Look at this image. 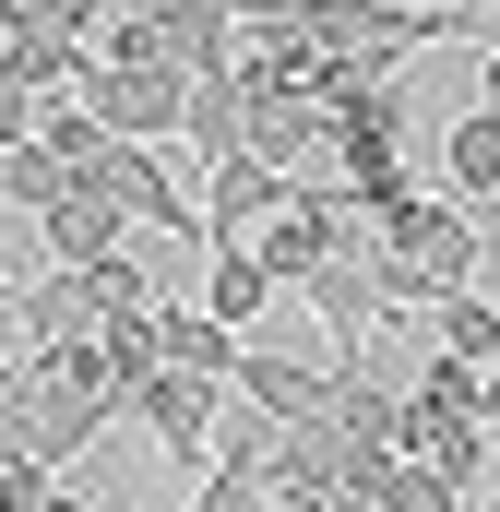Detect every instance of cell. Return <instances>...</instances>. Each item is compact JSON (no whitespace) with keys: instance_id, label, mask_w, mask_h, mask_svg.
Segmentation results:
<instances>
[{"instance_id":"cell-26","label":"cell","mask_w":500,"mask_h":512,"mask_svg":"<svg viewBox=\"0 0 500 512\" xmlns=\"http://www.w3.org/2000/svg\"><path fill=\"white\" fill-rule=\"evenodd\" d=\"M36 512H96V501H84L72 477H48V489H36Z\"/></svg>"},{"instance_id":"cell-25","label":"cell","mask_w":500,"mask_h":512,"mask_svg":"<svg viewBox=\"0 0 500 512\" xmlns=\"http://www.w3.org/2000/svg\"><path fill=\"white\" fill-rule=\"evenodd\" d=\"M0 36H48V0H0Z\"/></svg>"},{"instance_id":"cell-2","label":"cell","mask_w":500,"mask_h":512,"mask_svg":"<svg viewBox=\"0 0 500 512\" xmlns=\"http://www.w3.org/2000/svg\"><path fill=\"white\" fill-rule=\"evenodd\" d=\"M84 179H96V191L131 215V239H143V227H155V239H203V191L167 167V143H108Z\"/></svg>"},{"instance_id":"cell-27","label":"cell","mask_w":500,"mask_h":512,"mask_svg":"<svg viewBox=\"0 0 500 512\" xmlns=\"http://www.w3.org/2000/svg\"><path fill=\"white\" fill-rule=\"evenodd\" d=\"M477 108H489V120H500V48H489V60H477Z\"/></svg>"},{"instance_id":"cell-8","label":"cell","mask_w":500,"mask_h":512,"mask_svg":"<svg viewBox=\"0 0 500 512\" xmlns=\"http://www.w3.org/2000/svg\"><path fill=\"white\" fill-rule=\"evenodd\" d=\"M155 358H167V370H191V382H215V393H239L250 334H227L203 298H155Z\"/></svg>"},{"instance_id":"cell-11","label":"cell","mask_w":500,"mask_h":512,"mask_svg":"<svg viewBox=\"0 0 500 512\" xmlns=\"http://www.w3.org/2000/svg\"><path fill=\"white\" fill-rule=\"evenodd\" d=\"M298 298L322 310V334H334V358H370V334L393 322V310H381V286H370V262H322V274H310Z\"/></svg>"},{"instance_id":"cell-6","label":"cell","mask_w":500,"mask_h":512,"mask_svg":"<svg viewBox=\"0 0 500 512\" xmlns=\"http://www.w3.org/2000/svg\"><path fill=\"white\" fill-rule=\"evenodd\" d=\"M239 84H250V143H239V155H262L274 179H310V167L334 155V120H322L310 96H274L262 72H239Z\"/></svg>"},{"instance_id":"cell-15","label":"cell","mask_w":500,"mask_h":512,"mask_svg":"<svg viewBox=\"0 0 500 512\" xmlns=\"http://www.w3.org/2000/svg\"><path fill=\"white\" fill-rule=\"evenodd\" d=\"M441 191H453V203H489V191H500V120H489V108L441 120Z\"/></svg>"},{"instance_id":"cell-31","label":"cell","mask_w":500,"mask_h":512,"mask_svg":"<svg viewBox=\"0 0 500 512\" xmlns=\"http://www.w3.org/2000/svg\"><path fill=\"white\" fill-rule=\"evenodd\" d=\"M250 512H274V489H262V501H250Z\"/></svg>"},{"instance_id":"cell-29","label":"cell","mask_w":500,"mask_h":512,"mask_svg":"<svg viewBox=\"0 0 500 512\" xmlns=\"http://www.w3.org/2000/svg\"><path fill=\"white\" fill-rule=\"evenodd\" d=\"M12 298H24V274H12V262H0V310H12Z\"/></svg>"},{"instance_id":"cell-24","label":"cell","mask_w":500,"mask_h":512,"mask_svg":"<svg viewBox=\"0 0 500 512\" xmlns=\"http://www.w3.org/2000/svg\"><path fill=\"white\" fill-rule=\"evenodd\" d=\"M36 120H48V96H36V84H12V72H0V155H12V143H36Z\"/></svg>"},{"instance_id":"cell-28","label":"cell","mask_w":500,"mask_h":512,"mask_svg":"<svg viewBox=\"0 0 500 512\" xmlns=\"http://www.w3.org/2000/svg\"><path fill=\"white\" fill-rule=\"evenodd\" d=\"M477 417H489V441H500V370H489V393H477Z\"/></svg>"},{"instance_id":"cell-16","label":"cell","mask_w":500,"mask_h":512,"mask_svg":"<svg viewBox=\"0 0 500 512\" xmlns=\"http://www.w3.org/2000/svg\"><path fill=\"white\" fill-rule=\"evenodd\" d=\"M334 429H358L393 453V429H405V382H381L370 358H334Z\"/></svg>"},{"instance_id":"cell-30","label":"cell","mask_w":500,"mask_h":512,"mask_svg":"<svg viewBox=\"0 0 500 512\" xmlns=\"http://www.w3.org/2000/svg\"><path fill=\"white\" fill-rule=\"evenodd\" d=\"M0 405H12V358H0Z\"/></svg>"},{"instance_id":"cell-7","label":"cell","mask_w":500,"mask_h":512,"mask_svg":"<svg viewBox=\"0 0 500 512\" xmlns=\"http://www.w3.org/2000/svg\"><path fill=\"white\" fill-rule=\"evenodd\" d=\"M36 239H48V274H96V262H120V251H131V215L96 191V179H72V191L36 215Z\"/></svg>"},{"instance_id":"cell-14","label":"cell","mask_w":500,"mask_h":512,"mask_svg":"<svg viewBox=\"0 0 500 512\" xmlns=\"http://www.w3.org/2000/svg\"><path fill=\"white\" fill-rule=\"evenodd\" d=\"M179 143H203V167H227V155L250 143V84H239V72H203V84H191V120H179Z\"/></svg>"},{"instance_id":"cell-19","label":"cell","mask_w":500,"mask_h":512,"mask_svg":"<svg viewBox=\"0 0 500 512\" xmlns=\"http://www.w3.org/2000/svg\"><path fill=\"white\" fill-rule=\"evenodd\" d=\"M322 120H334V143H405V131H417V108H405L393 84H370V96H334Z\"/></svg>"},{"instance_id":"cell-23","label":"cell","mask_w":500,"mask_h":512,"mask_svg":"<svg viewBox=\"0 0 500 512\" xmlns=\"http://www.w3.org/2000/svg\"><path fill=\"white\" fill-rule=\"evenodd\" d=\"M381 512H465V489H453L441 465H393V501Z\"/></svg>"},{"instance_id":"cell-9","label":"cell","mask_w":500,"mask_h":512,"mask_svg":"<svg viewBox=\"0 0 500 512\" xmlns=\"http://www.w3.org/2000/svg\"><path fill=\"white\" fill-rule=\"evenodd\" d=\"M286 191H298V179H274L262 155H227V167H203V251H227V239H250L262 215H286Z\"/></svg>"},{"instance_id":"cell-3","label":"cell","mask_w":500,"mask_h":512,"mask_svg":"<svg viewBox=\"0 0 500 512\" xmlns=\"http://www.w3.org/2000/svg\"><path fill=\"white\" fill-rule=\"evenodd\" d=\"M370 239H381V251H405L429 286H477V274H489L477 215H465V203H441V191H417V203H381V215H370Z\"/></svg>"},{"instance_id":"cell-10","label":"cell","mask_w":500,"mask_h":512,"mask_svg":"<svg viewBox=\"0 0 500 512\" xmlns=\"http://www.w3.org/2000/svg\"><path fill=\"white\" fill-rule=\"evenodd\" d=\"M239 393L274 417V429L334 417V370H322V358H286V346H262V334H250V358H239Z\"/></svg>"},{"instance_id":"cell-20","label":"cell","mask_w":500,"mask_h":512,"mask_svg":"<svg viewBox=\"0 0 500 512\" xmlns=\"http://www.w3.org/2000/svg\"><path fill=\"white\" fill-rule=\"evenodd\" d=\"M60 191H72V167H60L48 143H12V155H0V203H24V215H48Z\"/></svg>"},{"instance_id":"cell-13","label":"cell","mask_w":500,"mask_h":512,"mask_svg":"<svg viewBox=\"0 0 500 512\" xmlns=\"http://www.w3.org/2000/svg\"><path fill=\"white\" fill-rule=\"evenodd\" d=\"M429 346H441V358H465V370H500V298L441 286V298H429Z\"/></svg>"},{"instance_id":"cell-18","label":"cell","mask_w":500,"mask_h":512,"mask_svg":"<svg viewBox=\"0 0 500 512\" xmlns=\"http://www.w3.org/2000/svg\"><path fill=\"white\" fill-rule=\"evenodd\" d=\"M334 167H346V203H358V227H370L381 203H417V167H405V143H334Z\"/></svg>"},{"instance_id":"cell-5","label":"cell","mask_w":500,"mask_h":512,"mask_svg":"<svg viewBox=\"0 0 500 512\" xmlns=\"http://www.w3.org/2000/svg\"><path fill=\"white\" fill-rule=\"evenodd\" d=\"M215 417H227V393L191 382V370L131 382V429H155V453H167V465H215Z\"/></svg>"},{"instance_id":"cell-4","label":"cell","mask_w":500,"mask_h":512,"mask_svg":"<svg viewBox=\"0 0 500 512\" xmlns=\"http://www.w3.org/2000/svg\"><path fill=\"white\" fill-rule=\"evenodd\" d=\"M84 108H96L108 143H179L191 84H179V72H155V60H96V72H84Z\"/></svg>"},{"instance_id":"cell-22","label":"cell","mask_w":500,"mask_h":512,"mask_svg":"<svg viewBox=\"0 0 500 512\" xmlns=\"http://www.w3.org/2000/svg\"><path fill=\"white\" fill-rule=\"evenodd\" d=\"M417 405H441V417H477V393H489V370H465V358H441V346H429V370H417Z\"/></svg>"},{"instance_id":"cell-32","label":"cell","mask_w":500,"mask_h":512,"mask_svg":"<svg viewBox=\"0 0 500 512\" xmlns=\"http://www.w3.org/2000/svg\"><path fill=\"white\" fill-rule=\"evenodd\" d=\"M489 512H500V477H489Z\"/></svg>"},{"instance_id":"cell-21","label":"cell","mask_w":500,"mask_h":512,"mask_svg":"<svg viewBox=\"0 0 500 512\" xmlns=\"http://www.w3.org/2000/svg\"><path fill=\"white\" fill-rule=\"evenodd\" d=\"M36 143H48V155H60L72 179H84V167L108 155V131H96V108H84V96H48V120H36Z\"/></svg>"},{"instance_id":"cell-1","label":"cell","mask_w":500,"mask_h":512,"mask_svg":"<svg viewBox=\"0 0 500 512\" xmlns=\"http://www.w3.org/2000/svg\"><path fill=\"white\" fill-rule=\"evenodd\" d=\"M96 60H155V72H179V84L239 72V12H227V0H120L108 36H96Z\"/></svg>"},{"instance_id":"cell-12","label":"cell","mask_w":500,"mask_h":512,"mask_svg":"<svg viewBox=\"0 0 500 512\" xmlns=\"http://www.w3.org/2000/svg\"><path fill=\"white\" fill-rule=\"evenodd\" d=\"M12 322H24V346H96V334H108V310H96L84 274H36V286L12 298Z\"/></svg>"},{"instance_id":"cell-17","label":"cell","mask_w":500,"mask_h":512,"mask_svg":"<svg viewBox=\"0 0 500 512\" xmlns=\"http://www.w3.org/2000/svg\"><path fill=\"white\" fill-rule=\"evenodd\" d=\"M262 298H274V274L250 262V239H227V251H203V310H215L227 334H250V322H262Z\"/></svg>"}]
</instances>
